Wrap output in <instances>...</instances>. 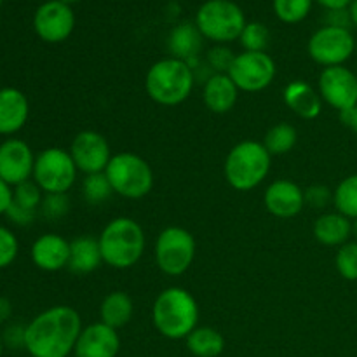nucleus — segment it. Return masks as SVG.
<instances>
[{"mask_svg": "<svg viewBox=\"0 0 357 357\" xmlns=\"http://www.w3.org/2000/svg\"><path fill=\"white\" fill-rule=\"evenodd\" d=\"M82 331V319L70 305H54L26 324L24 349L31 357H68Z\"/></svg>", "mask_w": 357, "mask_h": 357, "instance_id": "obj_1", "label": "nucleus"}, {"mask_svg": "<svg viewBox=\"0 0 357 357\" xmlns=\"http://www.w3.org/2000/svg\"><path fill=\"white\" fill-rule=\"evenodd\" d=\"M103 264L108 267L126 271L142 260L146 248L143 227L129 216H117L110 220L98 236Z\"/></svg>", "mask_w": 357, "mask_h": 357, "instance_id": "obj_2", "label": "nucleus"}, {"mask_svg": "<svg viewBox=\"0 0 357 357\" xmlns=\"http://www.w3.org/2000/svg\"><path fill=\"white\" fill-rule=\"evenodd\" d=\"M152 323L162 337L169 340H185L199 324L197 300L180 286L166 288L153 302Z\"/></svg>", "mask_w": 357, "mask_h": 357, "instance_id": "obj_3", "label": "nucleus"}, {"mask_svg": "<svg viewBox=\"0 0 357 357\" xmlns=\"http://www.w3.org/2000/svg\"><path fill=\"white\" fill-rule=\"evenodd\" d=\"M195 72L187 61L164 58L153 63L145 75L146 96L160 107H176L194 91Z\"/></svg>", "mask_w": 357, "mask_h": 357, "instance_id": "obj_4", "label": "nucleus"}, {"mask_svg": "<svg viewBox=\"0 0 357 357\" xmlns=\"http://www.w3.org/2000/svg\"><path fill=\"white\" fill-rule=\"evenodd\" d=\"M272 155L257 139H244L227 153L223 174L234 190L250 192L264 183L271 173Z\"/></svg>", "mask_w": 357, "mask_h": 357, "instance_id": "obj_5", "label": "nucleus"}, {"mask_svg": "<svg viewBox=\"0 0 357 357\" xmlns=\"http://www.w3.org/2000/svg\"><path fill=\"white\" fill-rule=\"evenodd\" d=\"M194 23L206 40L227 45L239 40L248 21L244 10L234 0H206L195 13Z\"/></svg>", "mask_w": 357, "mask_h": 357, "instance_id": "obj_6", "label": "nucleus"}, {"mask_svg": "<svg viewBox=\"0 0 357 357\" xmlns=\"http://www.w3.org/2000/svg\"><path fill=\"white\" fill-rule=\"evenodd\" d=\"M115 195L138 201L146 197L153 188L152 166L135 152L114 153L105 169Z\"/></svg>", "mask_w": 357, "mask_h": 357, "instance_id": "obj_7", "label": "nucleus"}, {"mask_svg": "<svg viewBox=\"0 0 357 357\" xmlns=\"http://www.w3.org/2000/svg\"><path fill=\"white\" fill-rule=\"evenodd\" d=\"M194 236L183 227L171 225L160 230L155 241V264L162 274L169 278H180L195 260Z\"/></svg>", "mask_w": 357, "mask_h": 357, "instance_id": "obj_8", "label": "nucleus"}, {"mask_svg": "<svg viewBox=\"0 0 357 357\" xmlns=\"http://www.w3.org/2000/svg\"><path fill=\"white\" fill-rule=\"evenodd\" d=\"M77 169L68 150L61 146H49L35 157L31 180L40 187L44 194H68L75 185Z\"/></svg>", "mask_w": 357, "mask_h": 357, "instance_id": "obj_9", "label": "nucleus"}, {"mask_svg": "<svg viewBox=\"0 0 357 357\" xmlns=\"http://www.w3.org/2000/svg\"><path fill=\"white\" fill-rule=\"evenodd\" d=\"M310 59L323 68L342 66L356 52V38L349 28L321 26L310 35L307 42Z\"/></svg>", "mask_w": 357, "mask_h": 357, "instance_id": "obj_10", "label": "nucleus"}, {"mask_svg": "<svg viewBox=\"0 0 357 357\" xmlns=\"http://www.w3.org/2000/svg\"><path fill=\"white\" fill-rule=\"evenodd\" d=\"M227 75L234 80L237 89L244 93H260L274 82L278 66L274 58L265 52L243 51L236 54Z\"/></svg>", "mask_w": 357, "mask_h": 357, "instance_id": "obj_11", "label": "nucleus"}, {"mask_svg": "<svg viewBox=\"0 0 357 357\" xmlns=\"http://www.w3.org/2000/svg\"><path fill=\"white\" fill-rule=\"evenodd\" d=\"M33 30L37 37L47 44H61L68 40L75 30V13L72 6L61 0H47L40 3L33 14Z\"/></svg>", "mask_w": 357, "mask_h": 357, "instance_id": "obj_12", "label": "nucleus"}, {"mask_svg": "<svg viewBox=\"0 0 357 357\" xmlns=\"http://www.w3.org/2000/svg\"><path fill=\"white\" fill-rule=\"evenodd\" d=\"M317 87L323 103L338 110V114L357 105V75L345 65L323 68Z\"/></svg>", "mask_w": 357, "mask_h": 357, "instance_id": "obj_13", "label": "nucleus"}, {"mask_svg": "<svg viewBox=\"0 0 357 357\" xmlns=\"http://www.w3.org/2000/svg\"><path fill=\"white\" fill-rule=\"evenodd\" d=\"M68 152L79 173L84 174L105 173L112 155H114L108 139L101 132L93 131V129H84V131L77 132Z\"/></svg>", "mask_w": 357, "mask_h": 357, "instance_id": "obj_14", "label": "nucleus"}, {"mask_svg": "<svg viewBox=\"0 0 357 357\" xmlns=\"http://www.w3.org/2000/svg\"><path fill=\"white\" fill-rule=\"evenodd\" d=\"M33 150L20 138H9L0 143V180L10 187L24 183L33 176Z\"/></svg>", "mask_w": 357, "mask_h": 357, "instance_id": "obj_15", "label": "nucleus"}, {"mask_svg": "<svg viewBox=\"0 0 357 357\" xmlns=\"http://www.w3.org/2000/svg\"><path fill=\"white\" fill-rule=\"evenodd\" d=\"M265 209L272 216L281 220L295 218L305 208V194L298 183L288 178L275 180L265 188L264 194Z\"/></svg>", "mask_w": 357, "mask_h": 357, "instance_id": "obj_16", "label": "nucleus"}, {"mask_svg": "<svg viewBox=\"0 0 357 357\" xmlns=\"http://www.w3.org/2000/svg\"><path fill=\"white\" fill-rule=\"evenodd\" d=\"M121 351V337L117 330L105 323H93L82 328L75 344V357H117Z\"/></svg>", "mask_w": 357, "mask_h": 357, "instance_id": "obj_17", "label": "nucleus"}, {"mask_svg": "<svg viewBox=\"0 0 357 357\" xmlns=\"http://www.w3.org/2000/svg\"><path fill=\"white\" fill-rule=\"evenodd\" d=\"M30 257L35 267L44 272H58L68 268L70 241L54 232L44 234L31 244Z\"/></svg>", "mask_w": 357, "mask_h": 357, "instance_id": "obj_18", "label": "nucleus"}, {"mask_svg": "<svg viewBox=\"0 0 357 357\" xmlns=\"http://www.w3.org/2000/svg\"><path fill=\"white\" fill-rule=\"evenodd\" d=\"M30 103L23 91L16 87L0 89V135L13 136L26 126Z\"/></svg>", "mask_w": 357, "mask_h": 357, "instance_id": "obj_19", "label": "nucleus"}, {"mask_svg": "<svg viewBox=\"0 0 357 357\" xmlns=\"http://www.w3.org/2000/svg\"><path fill=\"white\" fill-rule=\"evenodd\" d=\"M202 42H204V37L201 35L199 28L195 26V23H190V21L178 23L167 35L169 54L173 58L181 59V61H187L194 72L199 68Z\"/></svg>", "mask_w": 357, "mask_h": 357, "instance_id": "obj_20", "label": "nucleus"}, {"mask_svg": "<svg viewBox=\"0 0 357 357\" xmlns=\"http://www.w3.org/2000/svg\"><path fill=\"white\" fill-rule=\"evenodd\" d=\"M239 100V89L227 73H211L202 86V103L213 114H229Z\"/></svg>", "mask_w": 357, "mask_h": 357, "instance_id": "obj_21", "label": "nucleus"}, {"mask_svg": "<svg viewBox=\"0 0 357 357\" xmlns=\"http://www.w3.org/2000/svg\"><path fill=\"white\" fill-rule=\"evenodd\" d=\"M284 105L303 121H314L323 112V100L319 91L310 86L305 80H293L282 91Z\"/></svg>", "mask_w": 357, "mask_h": 357, "instance_id": "obj_22", "label": "nucleus"}, {"mask_svg": "<svg viewBox=\"0 0 357 357\" xmlns=\"http://www.w3.org/2000/svg\"><path fill=\"white\" fill-rule=\"evenodd\" d=\"M314 239L328 248H340L352 237V220L338 211L323 213L312 227Z\"/></svg>", "mask_w": 357, "mask_h": 357, "instance_id": "obj_23", "label": "nucleus"}, {"mask_svg": "<svg viewBox=\"0 0 357 357\" xmlns=\"http://www.w3.org/2000/svg\"><path fill=\"white\" fill-rule=\"evenodd\" d=\"M103 264L98 237L79 236L70 241L68 271L75 275L93 274Z\"/></svg>", "mask_w": 357, "mask_h": 357, "instance_id": "obj_24", "label": "nucleus"}, {"mask_svg": "<svg viewBox=\"0 0 357 357\" xmlns=\"http://www.w3.org/2000/svg\"><path fill=\"white\" fill-rule=\"evenodd\" d=\"M132 314H135L132 298L126 291H121V289L108 293L100 305L101 323L114 328V330L124 328L132 319Z\"/></svg>", "mask_w": 357, "mask_h": 357, "instance_id": "obj_25", "label": "nucleus"}, {"mask_svg": "<svg viewBox=\"0 0 357 357\" xmlns=\"http://www.w3.org/2000/svg\"><path fill=\"white\" fill-rule=\"evenodd\" d=\"M187 349L195 357H218L225 349V338L211 326H197L187 338Z\"/></svg>", "mask_w": 357, "mask_h": 357, "instance_id": "obj_26", "label": "nucleus"}, {"mask_svg": "<svg viewBox=\"0 0 357 357\" xmlns=\"http://www.w3.org/2000/svg\"><path fill=\"white\" fill-rule=\"evenodd\" d=\"M296 142H298V131H296L295 126H291L289 122H279L268 129L261 143L268 150V153L274 157L286 155L288 152H291L296 146Z\"/></svg>", "mask_w": 357, "mask_h": 357, "instance_id": "obj_27", "label": "nucleus"}, {"mask_svg": "<svg viewBox=\"0 0 357 357\" xmlns=\"http://www.w3.org/2000/svg\"><path fill=\"white\" fill-rule=\"evenodd\" d=\"M335 211L347 216L349 220L357 218V173L344 178L333 190Z\"/></svg>", "mask_w": 357, "mask_h": 357, "instance_id": "obj_28", "label": "nucleus"}, {"mask_svg": "<svg viewBox=\"0 0 357 357\" xmlns=\"http://www.w3.org/2000/svg\"><path fill=\"white\" fill-rule=\"evenodd\" d=\"M314 0H272L275 17L286 24H298L310 14Z\"/></svg>", "mask_w": 357, "mask_h": 357, "instance_id": "obj_29", "label": "nucleus"}, {"mask_svg": "<svg viewBox=\"0 0 357 357\" xmlns=\"http://www.w3.org/2000/svg\"><path fill=\"white\" fill-rule=\"evenodd\" d=\"M82 194L91 206H100L114 195V190H112L107 174L96 173L86 174L82 181Z\"/></svg>", "mask_w": 357, "mask_h": 357, "instance_id": "obj_30", "label": "nucleus"}, {"mask_svg": "<svg viewBox=\"0 0 357 357\" xmlns=\"http://www.w3.org/2000/svg\"><path fill=\"white\" fill-rule=\"evenodd\" d=\"M239 42L244 51L265 52L268 47V42H271V31H268L267 24L260 23V21H248L243 33H241Z\"/></svg>", "mask_w": 357, "mask_h": 357, "instance_id": "obj_31", "label": "nucleus"}, {"mask_svg": "<svg viewBox=\"0 0 357 357\" xmlns=\"http://www.w3.org/2000/svg\"><path fill=\"white\" fill-rule=\"evenodd\" d=\"M42 199H44V192L33 180H28L13 188V204L26 209V211L40 215Z\"/></svg>", "mask_w": 357, "mask_h": 357, "instance_id": "obj_32", "label": "nucleus"}, {"mask_svg": "<svg viewBox=\"0 0 357 357\" xmlns=\"http://www.w3.org/2000/svg\"><path fill=\"white\" fill-rule=\"evenodd\" d=\"M335 267L345 281H357V241H349L338 248Z\"/></svg>", "mask_w": 357, "mask_h": 357, "instance_id": "obj_33", "label": "nucleus"}, {"mask_svg": "<svg viewBox=\"0 0 357 357\" xmlns=\"http://www.w3.org/2000/svg\"><path fill=\"white\" fill-rule=\"evenodd\" d=\"M70 213L68 194H44L40 204V215L49 222H58Z\"/></svg>", "mask_w": 357, "mask_h": 357, "instance_id": "obj_34", "label": "nucleus"}, {"mask_svg": "<svg viewBox=\"0 0 357 357\" xmlns=\"http://www.w3.org/2000/svg\"><path fill=\"white\" fill-rule=\"evenodd\" d=\"M234 59H236V54H234L232 49L222 44L213 45L206 56V63L213 73H229Z\"/></svg>", "mask_w": 357, "mask_h": 357, "instance_id": "obj_35", "label": "nucleus"}, {"mask_svg": "<svg viewBox=\"0 0 357 357\" xmlns=\"http://www.w3.org/2000/svg\"><path fill=\"white\" fill-rule=\"evenodd\" d=\"M20 253V243L13 230L0 225V268H7L14 264Z\"/></svg>", "mask_w": 357, "mask_h": 357, "instance_id": "obj_36", "label": "nucleus"}, {"mask_svg": "<svg viewBox=\"0 0 357 357\" xmlns=\"http://www.w3.org/2000/svg\"><path fill=\"white\" fill-rule=\"evenodd\" d=\"M305 194V206L312 209H326L328 206L333 204V190L326 185H310L303 190Z\"/></svg>", "mask_w": 357, "mask_h": 357, "instance_id": "obj_37", "label": "nucleus"}, {"mask_svg": "<svg viewBox=\"0 0 357 357\" xmlns=\"http://www.w3.org/2000/svg\"><path fill=\"white\" fill-rule=\"evenodd\" d=\"M24 331L26 326H21V324H9L6 328V331L2 333L3 345L10 349H20L24 347Z\"/></svg>", "mask_w": 357, "mask_h": 357, "instance_id": "obj_38", "label": "nucleus"}, {"mask_svg": "<svg viewBox=\"0 0 357 357\" xmlns=\"http://www.w3.org/2000/svg\"><path fill=\"white\" fill-rule=\"evenodd\" d=\"M6 216L10 220V222L14 223V225L28 227V225H31V223L35 222V218L38 216V213L26 211V209L17 208V206H14L13 202H10V206H9V209H7Z\"/></svg>", "mask_w": 357, "mask_h": 357, "instance_id": "obj_39", "label": "nucleus"}, {"mask_svg": "<svg viewBox=\"0 0 357 357\" xmlns=\"http://www.w3.org/2000/svg\"><path fill=\"white\" fill-rule=\"evenodd\" d=\"M324 24H326V26L349 28L352 24L351 14H349V9L326 10V14H324ZM349 30H351V28H349Z\"/></svg>", "mask_w": 357, "mask_h": 357, "instance_id": "obj_40", "label": "nucleus"}, {"mask_svg": "<svg viewBox=\"0 0 357 357\" xmlns=\"http://www.w3.org/2000/svg\"><path fill=\"white\" fill-rule=\"evenodd\" d=\"M10 202H13V187L7 185L3 180H0V216L6 215Z\"/></svg>", "mask_w": 357, "mask_h": 357, "instance_id": "obj_41", "label": "nucleus"}, {"mask_svg": "<svg viewBox=\"0 0 357 357\" xmlns=\"http://www.w3.org/2000/svg\"><path fill=\"white\" fill-rule=\"evenodd\" d=\"M340 121L345 128L351 129V131L357 136V105L354 108H351V110L340 112Z\"/></svg>", "mask_w": 357, "mask_h": 357, "instance_id": "obj_42", "label": "nucleus"}, {"mask_svg": "<svg viewBox=\"0 0 357 357\" xmlns=\"http://www.w3.org/2000/svg\"><path fill=\"white\" fill-rule=\"evenodd\" d=\"M314 2H317L326 10H333V9H347V7L352 3V0H314Z\"/></svg>", "mask_w": 357, "mask_h": 357, "instance_id": "obj_43", "label": "nucleus"}, {"mask_svg": "<svg viewBox=\"0 0 357 357\" xmlns=\"http://www.w3.org/2000/svg\"><path fill=\"white\" fill-rule=\"evenodd\" d=\"M10 316H13V303L6 296H0V324L9 321Z\"/></svg>", "mask_w": 357, "mask_h": 357, "instance_id": "obj_44", "label": "nucleus"}, {"mask_svg": "<svg viewBox=\"0 0 357 357\" xmlns=\"http://www.w3.org/2000/svg\"><path fill=\"white\" fill-rule=\"evenodd\" d=\"M347 9H349V14H351L352 24L357 28V0H352V3L347 7Z\"/></svg>", "mask_w": 357, "mask_h": 357, "instance_id": "obj_45", "label": "nucleus"}, {"mask_svg": "<svg viewBox=\"0 0 357 357\" xmlns=\"http://www.w3.org/2000/svg\"><path fill=\"white\" fill-rule=\"evenodd\" d=\"M352 237L357 241V218L352 220Z\"/></svg>", "mask_w": 357, "mask_h": 357, "instance_id": "obj_46", "label": "nucleus"}, {"mask_svg": "<svg viewBox=\"0 0 357 357\" xmlns=\"http://www.w3.org/2000/svg\"><path fill=\"white\" fill-rule=\"evenodd\" d=\"M2 351H3V338H2V333H0V357H2Z\"/></svg>", "mask_w": 357, "mask_h": 357, "instance_id": "obj_47", "label": "nucleus"}, {"mask_svg": "<svg viewBox=\"0 0 357 357\" xmlns=\"http://www.w3.org/2000/svg\"><path fill=\"white\" fill-rule=\"evenodd\" d=\"M61 2H65V3H68V6H73V3H77V2H80V0H61Z\"/></svg>", "mask_w": 357, "mask_h": 357, "instance_id": "obj_48", "label": "nucleus"}, {"mask_svg": "<svg viewBox=\"0 0 357 357\" xmlns=\"http://www.w3.org/2000/svg\"><path fill=\"white\" fill-rule=\"evenodd\" d=\"M356 52H357V38H356Z\"/></svg>", "mask_w": 357, "mask_h": 357, "instance_id": "obj_49", "label": "nucleus"}, {"mask_svg": "<svg viewBox=\"0 0 357 357\" xmlns=\"http://www.w3.org/2000/svg\"><path fill=\"white\" fill-rule=\"evenodd\" d=\"M2 2H3V0H0V7H2Z\"/></svg>", "mask_w": 357, "mask_h": 357, "instance_id": "obj_50", "label": "nucleus"}]
</instances>
